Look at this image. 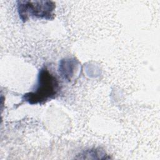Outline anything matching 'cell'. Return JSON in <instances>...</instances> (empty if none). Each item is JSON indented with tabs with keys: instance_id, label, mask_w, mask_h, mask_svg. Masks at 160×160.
I'll return each instance as SVG.
<instances>
[{
	"instance_id": "1",
	"label": "cell",
	"mask_w": 160,
	"mask_h": 160,
	"mask_svg": "<svg viewBox=\"0 0 160 160\" xmlns=\"http://www.w3.org/2000/svg\"><path fill=\"white\" fill-rule=\"evenodd\" d=\"M59 91V83L58 79L44 67L39 71L35 89L24 94L22 99L30 104H41L55 98Z\"/></svg>"
},
{
	"instance_id": "2",
	"label": "cell",
	"mask_w": 160,
	"mask_h": 160,
	"mask_svg": "<svg viewBox=\"0 0 160 160\" xmlns=\"http://www.w3.org/2000/svg\"><path fill=\"white\" fill-rule=\"evenodd\" d=\"M18 11L20 19L26 22L29 17L47 20L54 19L55 2L51 1H18Z\"/></svg>"
},
{
	"instance_id": "3",
	"label": "cell",
	"mask_w": 160,
	"mask_h": 160,
	"mask_svg": "<svg viewBox=\"0 0 160 160\" xmlns=\"http://www.w3.org/2000/svg\"><path fill=\"white\" fill-rule=\"evenodd\" d=\"M75 65L76 60L74 59L69 58L61 60L59 68V71L61 76L64 79L70 81L74 73Z\"/></svg>"
}]
</instances>
